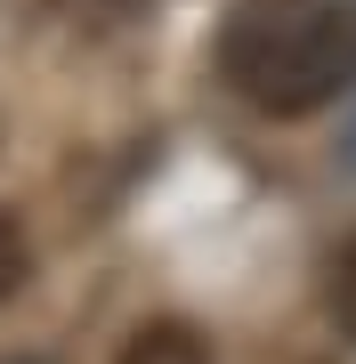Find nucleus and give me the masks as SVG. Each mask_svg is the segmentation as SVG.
<instances>
[{
  "instance_id": "1",
  "label": "nucleus",
  "mask_w": 356,
  "mask_h": 364,
  "mask_svg": "<svg viewBox=\"0 0 356 364\" xmlns=\"http://www.w3.org/2000/svg\"><path fill=\"white\" fill-rule=\"evenodd\" d=\"M219 73L259 114H316L356 81V0H235Z\"/></svg>"
},
{
  "instance_id": "2",
  "label": "nucleus",
  "mask_w": 356,
  "mask_h": 364,
  "mask_svg": "<svg viewBox=\"0 0 356 364\" xmlns=\"http://www.w3.org/2000/svg\"><path fill=\"white\" fill-rule=\"evenodd\" d=\"M114 364H211V340H203L195 324H178V316H154V324H138L130 340H122Z\"/></svg>"
},
{
  "instance_id": "3",
  "label": "nucleus",
  "mask_w": 356,
  "mask_h": 364,
  "mask_svg": "<svg viewBox=\"0 0 356 364\" xmlns=\"http://www.w3.org/2000/svg\"><path fill=\"white\" fill-rule=\"evenodd\" d=\"M324 299H332V324L356 340V235L332 251V275H324Z\"/></svg>"
},
{
  "instance_id": "4",
  "label": "nucleus",
  "mask_w": 356,
  "mask_h": 364,
  "mask_svg": "<svg viewBox=\"0 0 356 364\" xmlns=\"http://www.w3.org/2000/svg\"><path fill=\"white\" fill-rule=\"evenodd\" d=\"M25 267H33V251H25V227L0 210V308H9L16 291H25Z\"/></svg>"
},
{
  "instance_id": "5",
  "label": "nucleus",
  "mask_w": 356,
  "mask_h": 364,
  "mask_svg": "<svg viewBox=\"0 0 356 364\" xmlns=\"http://www.w3.org/2000/svg\"><path fill=\"white\" fill-rule=\"evenodd\" d=\"M57 9H73V16H90V25H122V16H138L146 0H57Z\"/></svg>"
},
{
  "instance_id": "6",
  "label": "nucleus",
  "mask_w": 356,
  "mask_h": 364,
  "mask_svg": "<svg viewBox=\"0 0 356 364\" xmlns=\"http://www.w3.org/2000/svg\"><path fill=\"white\" fill-rule=\"evenodd\" d=\"M348 162H356V130H348Z\"/></svg>"
}]
</instances>
